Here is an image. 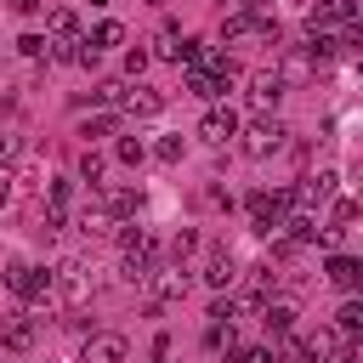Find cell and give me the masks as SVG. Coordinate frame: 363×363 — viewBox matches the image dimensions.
Listing matches in <instances>:
<instances>
[{"mask_svg":"<svg viewBox=\"0 0 363 363\" xmlns=\"http://www.w3.org/2000/svg\"><path fill=\"white\" fill-rule=\"evenodd\" d=\"M182 295H187V267H182V261L153 267V272L142 278V306H147V312H164V306H176Z\"/></svg>","mask_w":363,"mask_h":363,"instance_id":"1","label":"cell"},{"mask_svg":"<svg viewBox=\"0 0 363 363\" xmlns=\"http://www.w3.org/2000/svg\"><path fill=\"white\" fill-rule=\"evenodd\" d=\"M238 147H244V159H272V153H284L289 147V125L284 119H272V113H261L250 130H238Z\"/></svg>","mask_w":363,"mask_h":363,"instance_id":"2","label":"cell"},{"mask_svg":"<svg viewBox=\"0 0 363 363\" xmlns=\"http://www.w3.org/2000/svg\"><path fill=\"white\" fill-rule=\"evenodd\" d=\"M6 289L17 301H45V295H57V272L34 267V261H6Z\"/></svg>","mask_w":363,"mask_h":363,"instance_id":"3","label":"cell"},{"mask_svg":"<svg viewBox=\"0 0 363 363\" xmlns=\"http://www.w3.org/2000/svg\"><path fill=\"white\" fill-rule=\"evenodd\" d=\"M57 295H62L68 306H85V301L96 295V267H91V261H62V267H57Z\"/></svg>","mask_w":363,"mask_h":363,"instance_id":"4","label":"cell"},{"mask_svg":"<svg viewBox=\"0 0 363 363\" xmlns=\"http://www.w3.org/2000/svg\"><path fill=\"white\" fill-rule=\"evenodd\" d=\"M340 346H346V335L335 329V323H318L306 340H295V352H301V363H329V357H340Z\"/></svg>","mask_w":363,"mask_h":363,"instance_id":"5","label":"cell"},{"mask_svg":"<svg viewBox=\"0 0 363 363\" xmlns=\"http://www.w3.org/2000/svg\"><path fill=\"white\" fill-rule=\"evenodd\" d=\"M238 113L233 108H210L204 119H199V142H210V147H227V142H238Z\"/></svg>","mask_w":363,"mask_h":363,"instance_id":"6","label":"cell"},{"mask_svg":"<svg viewBox=\"0 0 363 363\" xmlns=\"http://www.w3.org/2000/svg\"><path fill=\"white\" fill-rule=\"evenodd\" d=\"M352 23H357V0H318L312 17H306V34H312V28L329 34V28H352Z\"/></svg>","mask_w":363,"mask_h":363,"instance_id":"7","label":"cell"},{"mask_svg":"<svg viewBox=\"0 0 363 363\" xmlns=\"http://www.w3.org/2000/svg\"><path fill=\"white\" fill-rule=\"evenodd\" d=\"M125 352H130V340L108 329V335H91V340H85L79 363H125Z\"/></svg>","mask_w":363,"mask_h":363,"instance_id":"8","label":"cell"},{"mask_svg":"<svg viewBox=\"0 0 363 363\" xmlns=\"http://www.w3.org/2000/svg\"><path fill=\"white\" fill-rule=\"evenodd\" d=\"M244 96H250V108H261V113H267V108H278V96H284V79H278L272 68H255Z\"/></svg>","mask_w":363,"mask_h":363,"instance_id":"9","label":"cell"},{"mask_svg":"<svg viewBox=\"0 0 363 363\" xmlns=\"http://www.w3.org/2000/svg\"><path fill=\"white\" fill-rule=\"evenodd\" d=\"M323 278H329L340 295H357V284H363V261H352V255H329V261H323Z\"/></svg>","mask_w":363,"mask_h":363,"instance_id":"10","label":"cell"},{"mask_svg":"<svg viewBox=\"0 0 363 363\" xmlns=\"http://www.w3.org/2000/svg\"><path fill=\"white\" fill-rule=\"evenodd\" d=\"M119 102H125V113H130V119H153V113L164 108V96H159L153 85H142V79H136V85H125V96H119Z\"/></svg>","mask_w":363,"mask_h":363,"instance_id":"11","label":"cell"},{"mask_svg":"<svg viewBox=\"0 0 363 363\" xmlns=\"http://www.w3.org/2000/svg\"><path fill=\"white\" fill-rule=\"evenodd\" d=\"M96 204L108 210V221H130L142 210V193L136 187H108V193H96Z\"/></svg>","mask_w":363,"mask_h":363,"instance_id":"12","label":"cell"},{"mask_svg":"<svg viewBox=\"0 0 363 363\" xmlns=\"http://www.w3.org/2000/svg\"><path fill=\"white\" fill-rule=\"evenodd\" d=\"M221 45H244V40H255V11H233V17H221Z\"/></svg>","mask_w":363,"mask_h":363,"instance_id":"13","label":"cell"},{"mask_svg":"<svg viewBox=\"0 0 363 363\" xmlns=\"http://www.w3.org/2000/svg\"><path fill=\"white\" fill-rule=\"evenodd\" d=\"M233 278H238L233 255H227V250H210V261H204V284H210V289H227Z\"/></svg>","mask_w":363,"mask_h":363,"instance_id":"14","label":"cell"},{"mask_svg":"<svg viewBox=\"0 0 363 363\" xmlns=\"http://www.w3.org/2000/svg\"><path fill=\"white\" fill-rule=\"evenodd\" d=\"M312 68H318V62H312V57H306V45H295V51H289V57H284V62H278V68H272V74H278V79H284V85H295V79H306V74H312Z\"/></svg>","mask_w":363,"mask_h":363,"instance_id":"15","label":"cell"},{"mask_svg":"<svg viewBox=\"0 0 363 363\" xmlns=\"http://www.w3.org/2000/svg\"><path fill=\"white\" fill-rule=\"evenodd\" d=\"M34 335H40V323L17 318V323H6V329H0V346H6V352H28V346H34Z\"/></svg>","mask_w":363,"mask_h":363,"instance_id":"16","label":"cell"},{"mask_svg":"<svg viewBox=\"0 0 363 363\" xmlns=\"http://www.w3.org/2000/svg\"><path fill=\"white\" fill-rule=\"evenodd\" d=\"M261 318H267V329H272V335H289V323H295V301H267V306H261Z\"/></svg>","mask_w":363,"mask_h":363,"instance_id":"17","label":"cell"},{"mask_svg":"<svg viewBox=\"0 0 363 363\" xmlns=\"http://www.w3.org/2000/svg\"><path fill=\"white\" fill-rule=\"evenodd\" d=\"M45 28H51V40H79V17H74L68 6H57V11L45 17Z\"/></svg>","mask_w":363,"mask_h":363,"instance_id":"18","label":"cell"},{"mask_svg":"<svg viewBox=\"0 0 363 363\" xmlns=\"http://www.w3.org/2000/svg\"><path fill=\"white\" fill-rule=\"evenodd\" d=\"M335 329H340V335H346V340H352V335H357V329H363V301H357V295H346V306H340V312H335Z\"/></svg>","mask_w":363,"mask_h":363,"instance_id":"19","label":"cell"},{"mask_svg":"<svg viewBox=\"0 0 363 363\" xmlns=\"http://www.w3.org/2000/svg\"><path fill=\"white\" fill-rule=\"evenodd\" d=\"M119 40H125V28H119L113 17H102V23L91 28V40H85V45H91V51H108V45H119Z\"/></svg>","mask_w":363,"mask_h":363,"instance_id":"20","label":"cell"},{"mask_svg":"<svg viewBox=\"0 0 363 363\" xmlns=\"http://www.w3.org/2000/svg\"><path fill=\"white\" fill-rule=\"evenodd\" d=\"M113 159H119V164H130V170H136V164H142V159H147V147H142V142H136V136H119V142H113Z\"/></svg>","mask_w":363,"mask_h":363,"instance_id":"21","label":"cell"},{"mask_svg":"<svg viewBox=\"0 0 363 363\" xmlns=\"http://www.w3.org/2000/svg\"><path fill=\"white\" fill-rule=\"evenodd\" d=\"M74 227H79V233H108V210H102V204L91 199V204L79 210V221H74Z\"/></svg>","mask_w":363,"mask_h":363,"instance_id":"22","label":"cell"},{"mask_svg":"<svg viewBox=\"0 0 363 363\" xmlns=\"http://www.w3.org/2000/svg\"><path fill=\"white\" fill-rule=\"evenodd\" d=\"M102 170H108V159H102V153H91V147H85V159H79V176H85V182H91V187H96V182H102Z\"/></svg>","mask_w":363,"mask_h":363,"instance_id":"23","label":"cell"},{"mask_svg":"<svg viewBox=\"0 0 363 363\" xmlns=\"http://www.w3.org/2000/svg\"><path fill=\"white\" fill-rule=\"evenodd\" d=\"M193 250H199V233H193V227H182V233L170 238V255H176V261H187Z\"/></svg>","mask_w":363,"mask_h":363,"instance_id":"24","label":"cell"},{"mask_svg":"<svg viewBox=\"0 0 363 363\" xmlns=\"http://www.w3.org/2000/svg\"><path fill=\"white\" fill-rule=\"evenodd\" d=\"M352 221H357V204H352V199H335V227H329V233H346Z\"/></svg>","mask_w":363,"mask_h":363,"instance_id":"25","label":"cell"},{"mask_svg":"<svg viewBox=\"0 0 363 363\" xmlns=\"http://www.w3.org/2000/svg\"><path fill=\"white\" fill-rule=\"evenodd\" d=\"M125 74H130V79H142V74H147V51H142V45H130V51H125Z\"/></svg>","mask_w":363,"mask_h":363,"instance_id":"26","label":"cell"},{"mask_svg":"<svg viewBox=\"0 0 363 363\" xmlns=\"http://www.w3.org/2000/svg\"><path fill=\"white\" fill-rule=\"evenodd\" d=\"M255 45H278V23L272 17H255Z\"/></svg>","mask_w":363,"mask_h":363,"instance_id":"27","label":"cell"},{"mask_svg":"<svg viewBox=\"0 0 363 363\" xmlns=\"http://www.w3.org/2000/svg\"><path fill=\"white\" fill-rule=\"evenodd\" d=\"M153 153H159V164H176V159H182V136H164Z\"/></svg>","mask_w":363,"mask_h":363,"instance_id":"28","label":"cell"},{"mask_svg":"<svg viewBox=\"0 0 363 363\" xmlns=\"http://www.w3.org/2000/svg\"><path fill=\"white\" fill-rule=\"evenodd\" d=\"M17 153H23V142H17V136H11V130H0V170H6V164H11V159H17Z\"/></svg>","mask_w":363,"mask_h":363,"instance_id":"29","label":"cell"},{"mask_svg":"<svg viewBox=\"0 0 363 363\" xmlns=\"http://www.w3.org/2000/svg\"><path fill=\"white\" fill-rule=\"evenodd\" d=\"M233 363H278V352H272V346H250V352H238Z\"/></svg>","mask_w":363,"mask_h":363,"instance_id":"30","label":"cell"},{"mask_svg":"<svg viewBox=\"0 0 363 363\" xmlns=\"http://www.w3.org/2000/svg\"><path fill=\"white\" fill-rule=\"evenodd\" d=\"M17 51H23V57H45V34H23Z\"/></svg>","mask_w":363,"mask_h":363,"instance_id":"31","label":"cell"},{"mask_svg":"<svg viewBox=\"0 0 363 363\" xmlns=\"http://www.w3.org/2000/svg\"><path fill=\"white\" fill-rule=\"evenodd\" d=\"M233 318H238V301H216L210 306V323H233Z\"/></svg>","mask_w":363,"mask_h":363,"instance_id":"32","label":"cell"},{"mask_svg":"<svg viewBox=\"0 0 363 363\" xmlns=\"http://www.w3.org/2000/svg\"><path fill=\"white\" fill-rule=\"evenodd\" d=\"M119 96H125L119 79H102V85H96V102H119Z\"/></svg>","mask_w":363,"mask_h":363,"instance_id":"33","label":"cell"},{"mask_svg":"<svg viewBox=\"0 0 363 363\" xmlns=\"http://www.w3.org/2000/svg\"><path fill=\"white\" fill-rule=\"evenodd\" d=\"M108 130H113V119H108V113H102V119H85V125H79V136H108Z\"/></svg>","mask_w":363,"mask_h":363,"instance_id":"34","label":"cell"},{"mask_svg":"<svg viewBox=\"0 0 363 363\" xmlns=\"http://www.w3.org/2000/svg\"><path fill=\"white\" fill-rule=\"evenodd\" d=\"M6 204H11V176L0 170V210H6Z\"/></svg>","mask_w":363,"mask_h":363,"instance_id":"35","label":"cell"},{"mask_svg":"<svg viewBox=\"0 0 363 363\" xmlns=\"http://www.w3.org/2000/svg\"><path fill=\"white\" fill-rule=\"evenodd\" d=\"M40 6H45V0H11V11H23V17H28V11H40Z\"/></svg>","mask_w":363,"mask_h":363,"instance_id":"36","label":"cell"},{"mask_svg":"<svg viewBox=\"0 0 363 363\" xmlns=\"http://www.w3.org/2000/svg\"><path fill=\"white\" fill-rule=\"evenodd\" d=\"M267 6H278V0H244V11H255V17H261Z\"/></svg>","mask_w":363,"mask_h":363,"instance_id":"37","label":"cell"},{"mask_svg":"<svg viewBox=\"0 0 363 363\" xmlns=\"http://www.w3.org/2000/svg\"><path fill=\"white\" fill-rule=\"evenodd\" d=\"M329 363H357V352H352V346H340V357H329Z\"/></svg>","mask_w":363,"mask_h":363,"instance_id":"38","label":"cell"}]
</instances>
